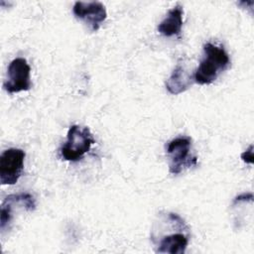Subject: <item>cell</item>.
Listing matches in <instances>:
<instances>
[{
  "label": "cell",
  "mask_w": 254,
  "mask_h": 254,
  "mask_svg": "<svg viewBox=\"0 0 254 254\" xmlns=\"http://www.w3.org/2000/svg\"><path fill=\"white\" fill-rule=\"evenodd\" d=\"M192 82H194L193 72L188 71L182 64H178L166 81V88L171 94L177 95L189 89Z\"/></svg>",
  "instance_id": "obj_8"
},
{
  "label": "cell",
  "mask_w": 254,
  "mask_h": 254,
  "mask_svg": "<svg viewBox=\"0 0 254 254\" xmlns=\"http://www.w3.org/2000/svg\"><path fill=\"white\" fill-rule=\"evenodd\" d=\"M94 143L95 140L88 127L71 125L67 131L66 142L60 150L61 156L65 161L77 162L90 150Z\"/></svg>",
  "instance_id": "obj_3"
},
{
  "label": "cell",
  "mask_w": 254,
  "mask_h": 254,
  "mask_svg": "<svg viewBox=\"0 0 254 254\" xmlns=\"http://www.w3.org/2000/svg\"><path fill=\"white\" fill-rule=\"evenodd\" d=\"M166 152L169 159V171L173 175H179L185 169L197 164V157L191 154V139L188 136H180L171 140Z\"/></svg>",
  "instance_id": "obj_4"
},
{
  "label": "cell",
  "mask_w": 254,
  "mask_h": 254,
  "mask_svg": "<svg viewBox=\"0 0 254 254\" xmlns=\"http://www.w3.org/2000/svg\"><path fill=\"white\" fill-rule=\"evenodd\" d=\"M253 146L250 145L248 150H246L244 153L241 154V159L246 162V163H249V164H252L253 163Z\"/></svg>",
  "instance_id": "obj_10"
},
{
  "label": "cell",
  "mask_w": 254,
  "mask_h": 254,
  "mask_svg": "<svg viewBox=\"0 0 254 254\" xmlns=\"http://www.w3.org/2000/svg\"><path fill=\"white\" fill-rule=\"evenodd\" d=\"M31 67L24 58L14 59L8 65L7 78L3 82V88L8 93H17L31 89Z\"/></svg>",
  "instance_id": "obj_6"
},
{
  "label": "cell",
  "mask_w": 254,
  "mask_h": 254,
  "mask_svg": "<svg viewBox=\"0 0 254 254\" xmlns=\"http://www.w3.org/2000/svg\"><path fill=\"white\" fill-rule=\"evenodd\" d=\"M26 154L22 149L10 148L0 156V184L2 186L15 185L24 170Z\"/></svg>",
  "instance_id": "obj_5"
},
{
  "label": "cell",
  "mask_w": 254,
  "mask_h": 254,
  "mask_svg": "<svg viewBox=\"0 0 254 254\" xmlns=\"http://www.w3.org/2000/svg\"><path fill=\"white\" fill-rule=\"evenodd\" d=\"M229 65L230 59L224 48L206 43L203 46V58L193 72V80L200 85L210 84Z\"/></svg>",
  "instance_id": "obj_2"
},
{
  "label": "cell",
  "mask_w": 254,
  "mask_h": 254,
  "mask_svg": "<svg viewBox=\"0 0 254 254\" xmlns=\"http://www.w3.org/2000/svg\"><path fill=\"white\" fill-rule=\"evenodd\" d=\"M72 12L77 19L88 25L91 31H97L106 20L107 13L104 5L99 1H76Z\"/></svg>",
  "instance_id": "obj_7"
},
{
  "label": "cell",
  "mask_w": 254,
  "mask_h": 254,
  "mask_svg": "<svg viewBox=\"0 0 254 254\" xmlns=\"http://www.w3.org/2000/svg\"><path fill=\"white\" fill-rule=\"evenodd\" d=\"M184 10L180 4L168 11L167 16L158 25V32L165 37L179 36L183 27Z\"/></svg>",
  "instance_id": "obj_9"
},
{
  "label": "cell",
  "mask_w": 254,
  "mask_h": 254,
  "mask_svg": "<svg viewBox=\"0 0 254 254\" xmlns=\"http://www.w3.org/2000/svg\"><path fill=\"white\" fill-rule=\"evenodd\" d=\"M154 226L168 231V233L152 231L151 239L157 253L184 254L186 252L190 241V232L185 220L179 214L166 212L159 216V221L155 222Z\"/></svg>",
  "instance_id": "obj_1"
}]
</instances>
